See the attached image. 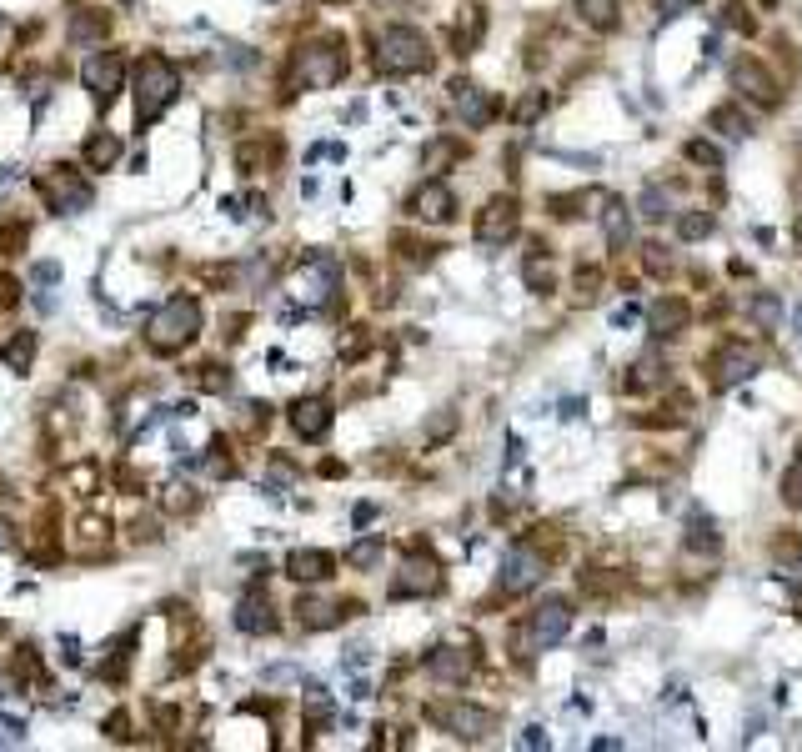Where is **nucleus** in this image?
<instances>
[{"instance_id":"5","label":"nucleus","mask_w":802,"mask_h":752,"mask_svg":"<svg viewBox=\"0 0 802 752\" xmlns=\"http://www.w3.org/2000/svg\"><path fill=\"white\" fill-rule=\"evenodd\" d=\"M36 191H41V201H46L56 216H76V211L91 206V186H86L81 171H71V166L41 171V176H36Z\"/></svg>"},{"instance_id":"34","label":"nucleus","mask_w":802,"mask_h":752,"mask_svg":"<svg viewBox=\"0 0 802 752\" xmlns=\"http://www.w3.org/2000/svg\"><path fill=\"white\" fill-rule=\"evenodd\" d=\"M26 236H31L26 221H6V226H0V251H6V256H21V251H26Z\"/></svg>"},{"instance_id":"24","label":"nucleus","mask_w":802,"mask_h":752,"mask_svg":"<svg viewBox=\"0 0 802 752\" xmlns=\"http://www.w3.org/2000/svg\"><path fill=\"white\" fill-rule=\"evenodd\" d=\"M687 547H692V552H702V557H717V552H722L717 522H712V517H702V512H692V517H687Z\"/></svg>"},{"instance_id":"35","label":"nucleus","mask_w":802,"mask_h":752,"mask_svg":"<svg viewBox=\"0 0 802 752\" xmlns=\"http://www.w3.org/2000/svg\"><path fill=\"white\" fill-rule=\"evenodd\" d=\"M607 241L627 246V206L622 201H607Z\"/></svg>"},{"instance_id":"46","label":"nucleus","mask_w":802,"mask_h":752,"mask_svg":"<svg viewBox=\"0 0 802 752\" xmlns=\"http://www.w3.org/2000/svg\"><path fill=\"white\" fill-rule=\"evenodd\" d=\"M542 106H547L542 96H527V101L517 106V121H532V116H542Z\"/></svg>"},{"instance_id":"3","label":"nucleus","mask_w":802,"mask_h":752,"mask_svg":"<svg viewBox=\"0 0 802 752\" xmlns=\"http://www.w3.org/2000/svg\"><path fill=\"white\" fill-rule=\"evenodd\" d=\"M196 331H201V301L196 296H171L156 316H151V331H146V341L161 351V356H171V351H181V346H191L196 341Z\"/></svg>"},{"instance_id":"7","label":"nucleus","mask_w":802,"mask_h":752,"mask_svg":"<svg viewBox=\"0 0 802 752\" xmlns=\"http://www.w3.org/2000/svg\"><path fill=\"white\" fill-rule=\"evenodd\" d=\"M442 587V562L427 552V547H417V552H407L401 557V567H396V577H391V597L401 602V597H432Z\"/></svg>"},{"instance_id":"39","label":"nucleus","mask_w":802,"mask_h":752,"mask_svg":"<svg viewBox=\"0 0 802 752\" xmlns=\"http://www.w3.org/2000/svg\"><path fill=\"white\" fill-rule=\"evenodd\" d=\"M687 161H697V166H712V171H717V166H722V151H717L712 141H702V136H697V141H687Z\"/></svg>"},{"instance_id":"11","label":"nucleus","mask_w":802,"mask_h":752,"mask_svg":"<svg viewBox=\"0 0 802 752\" xmlns=\"http://www.w3.org/2000/svg\"><path fill=\"white\" fill-rule=\"evenodd\" d=\"M732 86H737L752 106H777V81H772V71H767L762 61H752V56H737V61H732Z\"/></svg>"},{"instance_id":"22","label":"nucleus","mask_w":802,"mask_h":752,"mask_svg":"<svg viewBox=\"0 0 802 752\" xmlns=\"http://www.w3.org/2000/svg\"><path fill=\"white\" fill-rule=\"evenodd\" d=\"M717 366H722V371H717V382H722V387H732V382H747V376L757 371V351H752V346H727Z\"/></svg>"},{"instance_id":"49","label":"nucleus","mask_w":802,"mask_h":752,"mask_svg":"<svg viewBox=\"0 0 802 752\" xmlns=\"http://www.w3.org/2000/svg\"><path fill=\"white\" fill-rule=\"evenodd\" d=\"M106 737H126V717H106Z\"/></svg>"},{"instance_id":"31","label":"nucleus","mask_w":802,"mask_h":752,"mask_svg":"<svg viewBox=\"0 0 802 752\" xmlns=\"http://www.w3.org/2000/svg\"><path fill=\"white\" fill-rule=\"evenodd\" d=\"M131 647H136V637H126V642H116V647H111V662L101 667V677H106V682H121V677H126V667H131Z\"/></svg>"},{"instance_id":"13","label":"nucleus","mask_w":802,"mask_h":752,"mask_svg":"<svg viewBox=\"0 0 802 752\" xmlns=\"http://www.w3.org/2000/svg\"><path fill=\"white\" fill-rule=\"evenodd\" d=\"M286 422H291V432L301 442H321L331 432V402L326 397H301V402H291Z\"/></svg>"},{"instance_id":"50","label":"nucleus","mask_w":802,"mask_h":752,"mask_svg":"<svg viewBox=\"0 0 802 752\" xmlns=\"http://www.w3.org/2000/svg\"><path fill=\"white\" fill-rule=\"evenodd\" d=\"M331 6H336V0H331Z\"/></svg>"},{"instance_id":"17","label":"nucleus","mask_w":802,"mask_h":752,"mask_svg":"<svg viewBox=\"0 0 802 752\" xmlns=\"http://www.w3.org/2000/svg\"><path fill=\"white\" fill-rule=\"evenodd\" d=\"M472 667H477V657H472L467 647H452V642H442V647L427 657V672H432L437 682H467Z\"/></svg>"},{"instance_id":"6","label":"nucleus","mask_w":802,"mask_h":752,"mask_svg":"<svg viewBox=\"0 0 802 752\" xmlns=\"http://www.w3.org/2000/svg\"><path fill=\"white\" fill-rule=\"evenodd\" d=\"M427 717H432L442 732L462 737V742H482V737L497 732V717H492L487 707H472V702H432Z\"/></svg>"},{"instance_id":"8","label":"nucleus","mask_w":802,"mask_h":752,"mask_svg":"<svg viewBox=\"0 0 802 752\" xmlns=\"http://www.w3.org/2000/svg\"><path fill=\"white\" fill-rule=\"evenodd\" d=\"M121 76H126V61H121V51H91V56L81 61V81L91 86L96 106H111V101H116V91H121Z\"/></svg>"},{"instance_id":"45","label":"nucleus","mask_w":802,"mask_h":752,"mask_svg":"<svg viewBox=\"0 0 802 752\" xmlns=\"http://www.w3.org/2000/svg\"><path fill=\"white\" fill-rule=\"evenodd\" d=\"M652 6L662 11V21H672V16H682V11H692L697 0H652Z\"/></svg>"},{"instance_id":"18","label":"nucleus","mask_w":802,"mask_h":752,"mask_svg":"<svg viewBox=\"0 0 802 752\" xmlns=\"http://www.w3.org/2000/svg\"><path fill=\"white\" fill-rule=\"evenodd\" d=\"M331 567H336V557L321 552V547H296V552L286 557V577H291V582H326Z\"/></svg>"},{"instance_id":"14","label":"nucleus","mask_w":802,"mask_h":752,"mask_svg":"<svg viewBox=\"0 0 802 752\" xmlns=\"http://www.w3.org/2000/svg\"><path fill=\"white\" fill-rule=\"evenodd\" d=\"M331 286H336V266H331L326 256H306L291 296H296V301H306V306H321V301L331 296Z\"/></svg>"},{"instance_id":"15","label":"nucleus","mask_w":802,"mask_h":752,"mask_svg":"<svg viewBox=\"0 0 802 752\" xmlns=\"http://www.w3.org/2000/svg\"><path fill=\"white\" fill-rule=\"evenodd\" d=\"M537 582H542V557L527 552V547H512L507 562H502V592L522 597V592H532Z\"/></svg>"},{"instance_id":"48","label":"nucleus","mask_w":802,"mask_h":752,"mask_svg":"<svg viewBox=\"0 0 802 752\" xmlns=\"http://www.w3.org/2000/svg\"><path fill=\"white\" fill-rule=\"evenodd\" d=\"M727 26H737V31H752V21L742 16V6H727V16H722Z\"/></svg>"},{"instance_id":"12","label":"nucleus","mask_w":802,"mask_h":752,"mask_svg":"<svg viewBox=\"0 0 802 752\" xmlns=\"http://www.w3.org/2000/svg\"><path fill=\"white\" fill-rule=\"evenodd\" d=\"M512 236H517V201H512V196L487 201L482 216H477V241H482V246H507Z\"/></svg>"},{"instance_id":"40","label":"nucleus","mask_w":802,"mask_h":752,"mask_svg":"<svg viewBox=\"0 0 802 752\" xmlns=\"http://www.w3.org/2000/svg\"><path fill=\"white\" fill-rule=\"evenodd\" d=\"M61 482H66L76 497H91V492H96V467H71Z\"/></svg>"},{"instance_id":"1","label":"nucleus","mask_w":802,"mask_h":752,"mask_svg":"<svg viewBox=\"0 0 802 752\" xmlns=\"http://www.w3.org/2000/svg\"><path fill=\"white\" fill-rule=\"evenodd\" d=\"M371 66H376L381 76H422V71H432V46H427V36L412 31V26H386V31L376 36Z\"/></svg>"},{"instance_id":"32","label":"nucleus","mask_w":802,"mask_h":752,"mask_svg":"<svg viewBox=\"0 0 802 752\" xmlns=\"http://www.w3.org/2000/svg\"><path fill=\"white\" fill-rule=\"evenodd\" d=\"M196 387H201V392H226V387H231V371H226L221 361L196 366Z\"/></svg>"},{"instance_id":"29","label":"nucleus","mask_w":802,"mask_h":752,"mask_svg":"<svg viewBox=\"0 0 802 752\" xmlns=\"http://www.w3.org/2000/svg\"><path fill=\"white\" fill-rule=\"evenodd\" d=\"M296 612H301V627H311V632H316V627H336V622L346 617V612H336V607L321 602V597H306Z\"/></svg>"},{"instance_id":"27","label":"nucleus","mask_w":802,"mask_h":752,"mask_svg":"<svg viewBox=\"0 0 802 752\" xmlns=\"http://www.w3.org/2000/svg\"><path fill=\"white\" fill-rule=\"evenodd\" d=\"M106 542H111V522L106 517H81L76 522V547L81 552H101Z\"/></svg>"},{"instance_id":"43","label":"nucleus","mask_w":802,"mask_h":752,"mask_svg":"<svg viewBox=\"0 0 802 752\" xmlns=\"http://www.w3.org/2000/svg\"><path fill=\"white\" fill-rule=\"evenodd\" d=\"M376 557H381V542H356L351 547V567H376Z\"/></svg>"},{"instance_id":"33","label":"nucleus","mask_w":802,"mask_h":752,"mask_svg":"<svg viewBox=\"0 0 802 752\" xmlns=\"http://www.w3.org/2000/svg\"><path fill=\"white\" fill-rule=\"evenodd\" d=\"M677 236H682V241H702V236H712V216H707V211L677 216Z\"/></svg>"},{"instance_id":"42","label":"nucleus","mask_w":802,"mask_h":752,"mask_svg":"<svg viewBox=\"0 0 802 752\" xmlns=\"http://www.w3.org/2000/svg\"><path fill=\"white\" fill-rule=\"evenodd\" d=\"M161 502H166V512H176V517H181V512H191V507H196V492H191V487H166V497H161Z\"/></svg>"},{"instance_id":"4","label":"nucleus","mask_w":802,"mask_h":752,"mask_svg":"<svg viewBox=\"0 0 802 752\" xmlns=\"http://www.w3.org/2000/svg\"><path fill=\"white\" fill-rule=\"evenodd\" d=\"M341 71H346L341 46H336V41H316V46H301V51H296V61H291V71H286V86H291V91H326L331 81H341Z\"/></svg>"},{"instance_id":"20","label":"nucleus","mask_w":802,"mask_h":752,"mask_svg":"<svg viewBox=\"0 0 802 752\" xmlns=\"http://www.w3.org/2000/svg\"><path fill=\"white\" fill-rule=\"evenodd\" d=\"M482 31H487V11H482V6H462V11H457V26H452V51H457V56H472L477 41H482Z\"/></svg>"},{"instance_id":"26","label":"nucleus","mask_w":802,"mask_h":752,"mask_svg":"<svg viewBox=\"0 0 802 752\" xmlns=\"http://www.w3.org/2000/svg\"><path fill=\"white\" fill-rule=\"evenodd\" d=\"M111 31V16L106 11H76L71 16V41H101Z\"/></svg>"},{"instance_id":"10","label":"nucleus","mask_w":802,"mask_h":752,"mask_svg":"<svg viewBox=\"0 0 802 752\" xmlns=\"http://www.w3.org/2000/svg\"><path fill=\"white\" fill-rule=\"evenodd\" d=\"M452 96V116L467 126V131H482L492 116H497V101H492V91H482V86H472V81H457V86H447Z\"/></svg>"},{"instance_id":"2","label":"nucleus","mask_w":802,"mask_h":752,"mask_svg":"<svg viewBox=\"0 0 802 752\" xmlns=\"http://www.w3.org/2000/svg\"><path fill=\"white\" fill-rule=\"evenodd\" d=\"M181 81H176V66L161 61V56H141L136 61V131H146L171 101H176Z\"/></svg>"},{"instance_id":"37","label":"nucleus","mask_w":802,"mask_h":752,"mask_svg":"<svg viewBox=\"0 0 802 752\" xmlns=\"http://www.w3.org/2000/svg\"><path fill=\"white\" fill-rule=\"evenodd\" d=\"M712 126H717L722 136H747V121H742V111H732V106H717V111H712Z\"/></svg>"},{"instance_id":"9","label":"nucleus","mask_w":802,"mask_h":752,"mask_svg":"<svg viewBox=\"0 0 802 752\" xmlns=\"http://www.w3.org/2000/svg\"><path fill=\"white\" fill-rule=\"evenodd\" d=\"M567 632H572V602L552 597V602H542V607L532 612V622H527V647L547 652V647H557Z\"/></svg>"},{"instance_id":"16","label":"nucleus","mask_w":802,"mask_h":752,"mask_svg":"<svg viewBox=\"0 0 802 752\" xmlns=\"http://www.w3.org/2000/svg\"><path fill=\"white\" fill-rule=\"evenodd\" d=\"M412 211L422 216V221H452L457 216V196H452V186L447 181H422L417 186V196H412Z\"/></svg>"},{"instance_id":"38","label":"nucleus","mask_w":802,"mask_h":752,"mask_svg":"<svg viewBox=\"0 0 802 752\" xmlns=\"http://www.w3.org/2000/svg\"><path fill=\"white\" fill-rule=\"evenodd\" d=\"M366 346H371V331H366V326H351V331L341 336V346H336V351H341V361H356Z\"/></svg>"},{"instance_id":"19","label":"nucleus","mask_w":802,"mask_h":752,"mask_svg":"<svg viewBox=\"0 0 802 752\" xmlns=\"http://www.w3.org/2000/svg\"><path fill=\"white\" fill-rule=\"evenodd\" d=\"M236 627H241V632H251V637H266V632H276V627H281V617L271 612L266 592H251V597H241V607H236Z\"/></svg>"},{"instance_id":"23","label":"nucleus","mask_w":802,"mask_h":752,"mask_svg":"<svg viewBox=\"0 0 802 752\" xmlns=\"http://www.w3.org/2000/svg\"><path fill=\"white\" fill-rule=\"evenodd\" d=\"M81 156H86V166H91V171H111V166L121 161V136H116V131H101V136H91V141H86V151H81Z\"/></svg>"},{"instance_id":"25","label":"nucleus","mask_w":802,"mask_h":752,"mask_svg":"<svg viewBox=\"0 0 802 752\" xmlns=\"http://www.w3.org/2000/svg\"><path fill=\"white\" fill-rule=\"evenodd\" d=\"M0 356H6L11 371H31V361H36V331H11L6 341H0Z\"/></svg>"},{"instance_id":"47","label":"nucleus","mask_w":802,"mask_h":752,"mask_svg":"<svg viewBox=\"0 0 802 752\" xmlns=\"http://www.w3.org/2000/svg\"><path fill=\"white\" fill-rule=\"evenodd\" d=\"M41 281H46V286L61 281V266H56V261H41V266H36V286H41Z\"/></svg>"},{"instance_id":"41","label":"nucleus","mask_w":802,"mask_h":752,"mask_svg":"<svg viewBox=\"0 0 802 752\" xmlns=\"http://www.w3.org/2000/svg\"><path fill=\"white\" fill-rule=\"evenodd\" d=\"M642 216H647V221H667V216H672V211H667V191H652V186H647V191H642Z\"/></svg>"},{"instance_id":"28","label":"nucleus","mask_w":802,"mask_h":752,"mask_svg":"<svg viewBox=\"0 0 802 752\" xmlns=\"http://www.w3.org/2000/svg\"><path fill=\"white\" fill-rule=\"evenodd\" d=\"M577 16L592 31H612L617 26V0H577Z\"/></svg>"},{"instance_id":"36","label":"nucleus","mask_w":802,"mask_h":752,"mask_svg":"<svg viewBox=\"0 0 802 752\" xmlns=\"http://www.w3.org/2000/svg\"><path fill=\"white\" fill-rule=\"evenodd\" d=\"M782 502H787V507H802V452H797V462L782 472Z\"/></svg>"},{"instance_id":"21","label":"nucleus","mask_w":802,"mask_h":752,"mask_svg":"<svg viewBox=\"0 0 802 752\" xmlns=\"http://www.w3.org/2000/svg\"><path fill=\"white\" fill-rule=\"evenodd\" d=\"M687 301H677V296H662V301H652V311H647V331L652 336H677L682 326H687Z\"/></svg>"},{"instance_id":"30","label":"nucleus","mask_w":802,"mask_h":752,"mask_svg":"<svg viewBox=\"0 0 802 752\" xmlns=\"http://www.w3.org/2000/svg\"><path fill=\"white\" fill-rule=\"evenodd\" d=\"M527 286L537 291V296H547L552 286H557V276H552V261H547V251L537 246L532 251V261H527Z\"/></svg>"},{"instance_id":"44","label":"nucleus","mask_w":802,"mask_h":752,"mask_svg":"<svg viewBox=\"0 0 802 752\" xmlns=\"http://www.w3.org/2000/svg\"><path fill=\"white\" fill-rule=\"evenodd\" d=\"M21 306V286L11 276H0V311H16Z\"/></svg>"}]
</instances>
